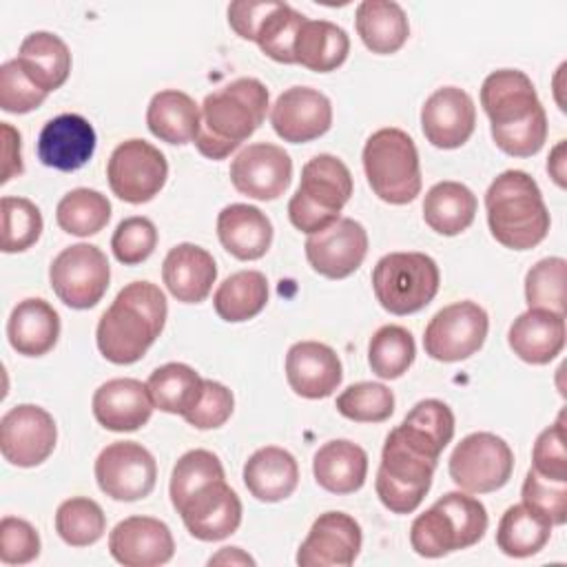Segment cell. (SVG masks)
Instances as JSON below:
<instances>
[{
    "label": "cell",
    "mask_w": 567,
    "mask_h": 567,
    "mask_svg": "<svg viewBox=\"0 0 567 567\" xmlns=\"http://www.w3.org/2000/svg\"><path fill=\"white\" fill-rule=\"evenodd\" d=\"M494 144L512 157L536 155L547 140V115L532 80L518 69H498L481 86Z\"/></svg>",
    "instance_id": "cell-1"
},
{
    "label": "cell",
    "mask_w": 567,
    "mask_h": 567,
    "mask_svg": "<svg viewBox=\"0 0 567 567\" xmlns=\"http://www.w3.org/2000/svg\"><path fill=\"white\" fill-rule=\"evenodd\" d=\"M166 315V297L155 284H126L97 321V350L115 365L140 361L164 330Z\"/></svg>",
    "instance_id": "cell-2"
},
{
    "label": "cell",
    "mask_w": 567,
    "mask_h": 567,
    "mask_svg": "<svg viewBox=\"0 0 567 567\" xmlns=\"http://www.w3.org/2000/svg\"><path fill=\"white\" fill-rule=\"evenodd\" d=\"M197 151L208 159L228 157L261 124L268 111V89L257 78H237L204 97Z\"/></svg>",
    "instance_id": "cell-3"
},
{
    "label": "cell",
    "mask_w": 567,
    "mask_h": 567,
    "mask_svg": "<svg viewBox=\"0 0 567 567\" xmlns=\"http://www.w3.org/2000/svg\"><path fill=\"white\" fill-rule=\"evenodd\" d=\"M485 210L492 237L509 250H529L549 233V210L525 171H503L485 193Z\"/></svg>",
    "instance_id": "cell-4"
},
{
    "label": "cell",
    "mask_w": 567,
    "mask_h": 567,
    "mask_svg": "<svg viewBox=\"0 0 567 567\" xmlns=\"http://www.w3.org/2000/svg\"><path fill=\"white\" fill-rule=\"evenodd\" d=\"M485 505L470 492H447L410 527V545L423 558H441L476 545L487 532Z\"/></svg>",
    "instance_id": "cell-5"
},
{
    "label": "cell",
    "mask_w": 567,
    "mask_h": 567,
    "mask_svg": "<svg viewBox=\"0 0 567 567\" xmlns=\"http://www.w3.org/2000/svg\"><path fill=\"white\" fill-rule=\"evenodd\" d=\"M352 197L350 168L334 155L321 153L301 168V182L288 202L290 224L306 233H319L341 217Z\"/></svg>",
    "instance_id": "cell-6"
},
{
    "label": "cell",
    "mask_w": 567,
    "mask_h": 567,
    "mask_svg": "<svg viewBox=\"0 0 567 567\" xmlns=\"http://www.w3.org/2000/svg\"><path fill=\"white\" fill-rule=\"evenodd\" d=\"M363 171L372 193L385 204L403 206L421 193V164L414 140L394 126L374 131L363 146Z\"/></svg>",
    "instance_id": "cell-7"
},
{
    "label": "cell",
    "mask_w": 567,
    "mask_h": 567,
    "mask_svg": "<svg viewBox=\"0 0 567 567\" xmlns=\"http://www.w3.org/2000/svg\"><path fill=\"white\" fill-rule=\"evenodd\" d=\"M439 284V266L425 252H388L372 270L377 301L396 317L423 310L436 297Z\"/></svg>",
    "instance_id": "cell-8"
},
{
    "label": "cell",
    "mask_w": 567,
    "mask_h": 567,
    "mask_svg": "<svg viewBox=\"0 0 567 567\" xmlns=\"http://www.w3.org/2000/svg\"><path fill=\"white\" fill-rule=\"evenodd\" d=\"M436 463L439 461L416 452L394 430H390L374 481V489L383 507L392 514H412L432 487Z\"/></svg>",
    "instance_id": "cell-9"
},
{
    "label": "cell",
    "mask_w": 567,
    "mask_h": 567,
    "mask_svg": "<svg viewBox=\"0 0 567 567\" xmlns=\"http://www.w3.org/2000/svg\"><path fill=\"white\" fill-rule=\"evenodd\" d=\"M447 470L463 492H496L512 478L514 452L492 432H472L454 447Z\"/></svg>",
    "instance_id": "cell-10"
},
{
    "label": "cell",
    "mask_w": 567,
    "mask_h": 567,
    "mask_svg": "<svg viewBox=\"0 0 567 567\" xmlns=\"http://www.w3.org/2000/svg\"><path fill=\"white\" fill-rule=\"evenodd\" d=\"M49 281L64 306L89 310L100 303L109 288V259L93 244H73L51 261Z\"/></svg>",
    "instance_id": "cell-11"
},
{
    "label": "cell",
    "mask_w": 567,
    "mask_h": 567,
    "mask_svg": "<svg viewBox=\"0 0 567 567\" xmlns=\"http://www.w3.org/2000/svg\"><path fill=\"white\" fill-rule=\"evenodd\" d=\"M168 162L159 148L146 140L117 144L106 164V179L115 197L126 204L151 202L166 184Z\"/></svg>",
    "instance_id": "cell-12"
},
{
    "label": "cell",
    "mask_w": 567,
    "mask_h": 567,
    "mask_svg": "<svg viewBox=\"0 0 567 567\" xmlns=\"http://www.w3.org/2000/svg\"><path fill=\"white\" fill-rule=\"evenodd\" d=\"M487 330L489 317L478 303L456 301L430 319L423 332V348L434 361H463L483 348Z\"/></svg>",
    "instance_id": "cell-13"
},
{
    "label": "cell",
    "mask_w": 567,
    "mask_h": 567,
    "mask_svg": "<svg viewBox=\"0 0 567 567\" xmlns=\"http://www.w3.org/2000/svg\"><path fill=\"white\" fill-rule=\"evenodd\" d=\"M97 487L113 501L146 498L157 481L153 454L135 441H115L95 458Z\"/></svg>",
    "instance_id": "cell-14"
},
{
    "label": "cell",
    "mask_w": 567,
    "mask_h": 567,
    "mask_svg": "<svg viewBox=\"0 0 567 567\" xmlns=\"http://www.w3.org/2000/svg\"><path fill=\"white\" fill-rule=\"evenodd\" d=\"M58 427L53 416L33 403H22L0 419V452L18 467H35L55 450Z\"/></svg>",
    "instance_id": "cell-15"
},
{
    "label": "cell",
    "mask_w": 567,
    "mask_h": 567,
    "mask_svg": "<svg viewBox=\"0 0 567 567\" xmlns=\"http://www.w3.org/2000/svg\"><path fill=\"white\" fill-rule=\"evenodd\" d=\"M228 175L241 195L270 202L281 197L290 186L292 159L277 144L255 142L235 155Z\"/></svg>",
    "instance_id": "cell-16"
},
{
    "label": "cell",
    "mask_w": 567,
    "mask_h": 567,
    "mask_svg": "<svg viewBox=\"0 0 567 567\" xmlns=\"http://www.w3.org/2000/svg\"><path fill=\"white\" fill-rule=\"evenodd\" d=\"M303 248L315 272L328 279H346L359 270L368 255V233L352 217H339L332 226L308 235Z\"/></svg>",
    "instance_id": "cell-17"
},
{
    "label": "cell",
    "mask_w": 567,
    "mask_h": 567,
    "mask_svg": "<svg viewBox=\"0 0 567 567\" xmlns=\"http://www.w3.org/2000/svg\"><path fill=\"white\" fill-rule=\"evenodd\" d=\"M361 527L346 512L321 514L297 551L301 567H350L361 549Z\"/></svg>",
    "instance_id": "cell-18"
},
{
    "label": "cell",
    "mask_w": 567,
    "mask_h": 567,
    "mask_svg": "<svg viewBox=\"0 0 567 567\" xmlns=\"http://www.w3.org/2000/svg\"><path fill=\"white\" fill-rule=\"evenodd\" d=\"M270 124L284 142H312L332 126V104L317 89L290 86L275 100Z\"/></svg>",
    "instance_id": "cell-19"
},
{
    "label": "cell",
    "mask_w": 567,
    "mask_h": 567,
    "mask_svg": "<svg viewBox=\"0 0 567 567\" xmlns=\"http://www.w3.org/2000/svg\"><path fill=\"white\" fill-rule=\"evenodd\" d=\"M188 534L204 543L224 540L241 523V501L226 481H215L197 489L179 512Z\"/></svg>",
    "instance_id": "cell-20"
},
{
    "label": "cell",
    "mask_w": 567,
    "mask_h": 567,
    "mask_svg": "<svg viewBox=\"0 0 567 567\" xmlns=\"http://www.w3.org/2000/svg\"><path fill=\"white\" fill-rule=\"evenodd\" d=\"M109 551L124 567H157L173 558L168 525L153 516H128L109 534Z\"/></svg>",
    "instance_id": "cell-21"
},
{
    "label": "cell",
    "mask_w": 567,
    "mask_h": 567,
    "mask_svg": "<svg viewBox=\"0 0 567 567\" xmlns=\"http://www.w3.org/2000/svg\"><path fill=\"white\" fill-rule=\"evenodd\" d=\"M476 126V106L467 91L458 86L436 89L421 109V128L436 148L463 146Z\"/></svg>",
    "instance_id": "cell-22"
},
{
    "label": "cell",
    "mask_w": 567,
    "mask_h": 567,
    "mask_svg": "<svg viewBox=\"0 0 567 567\" xmlns=\"http://www.w3.org/2000/svg\"><path fill=\"white\" fill-rule=\"evenodd\" d=\"M95 128L78 113H62L49 120L38 135V159L55 171H78L95 153Z\"/></svg>",
    "instance_id": "cell-23"
},
{
    "label": "cell",
    "mask_w": 567,
    "mask_h": 567,
    "mask_svg": "<svg viewBox=\"0 0 567 567\" xmlns=\"http://www.w3.org/2000/svg\"><path fill=\"white\" fill-rule=\"evenodd\" d=\"M286 379L295 394L303 399L330 396L341 379L339 354L321 341H299L286 354Z\"/></svg>",
    "instance_id": "cell-24"
},
{
    "label": "cell",
    "mask_w": 567,
    "mask_h": 567,
    "mask_svg": "<svg viewBox=\"0 0 567 567\" xmlns=\"http://www.w3.org/2000/svg\"><path fill=\"white\" fill-rule=\"evenodd\" d=\"M91 405L97 423L111 432H135L148 423L155 410L146 383L131 377L102 383Z\"/></svg>",
    "instance_id": "cell-25"
},
{
    "label": "cell",
    "mask_w": 567,
    "mask_h": 567,
    "mask_svg": "<svg viewBox=\"0 0 567 567\" xmlns=\"http://www.w3.org/2000/svg\"><path fill=\"white\" fill-rule=\"evenodd\" d=\"M565 334V315L543 308H527L512 321L507 343L520 361L545 365L563 352Z\"/></svg>",
    "instance_id": "cell-26"
},
{
    "label": "cell",
    "mask_w": 567,
    "mask_h": 567,
    "mask_svg": "<svg viewBox=\"0 0 567 567\" xmlns=\"http://www.w3.org/2000/svg\"><path fill=\"white\" fill-rule=\"evenodd\" d=\"M162 279L168 292L182 303H202L217 279L213 255L197 244H177L162 264Z\"/></svg>",
    "instance_id": "cell-27"
},
{
    "label": "cell",
    "mask_w": 567,
    "mask_h": 567,
    "mask_svg": "<svg viewBox=\"0 0 567 567\" xmlns=\"http://www.w3.org/2000/svg\"><path fill=\"white\" fill-rule=\"evenodd\" d=\"M217 237L235 259L255 261L272 244V224L257 206L228 204L217 215Z\"/></svg>",
    "instance_id": "cell-28"
},
{
    "label": "cell",
    "mask_w": 567,
    "mask_h": 567,
    "mask_svg": "<svg viewBox=\"0 0 567 567\" xmlns=\"http://www.w3.org/2000/svg\"><path fill=\"white\" fill-rule=\"evenodd\" d=\"M297 483L299 465L284 447H259L244 465V485L261 503H279L292 496Z\"/></svg>",
    "instance_id": "cell-29"
},
{
    "label": "cell",
    "mask_w": 567,
    "mask_h": 567,
    "mask_svg": "<svg viewBox=\"0 0 567 567\" xmlns=\"http://www.w3.org/2000/svg\"><path fill=\"white\" fill-rule=\"evenodd\" d=\"M7 337L22 357H42L58 343L60 315L44 299H22L9 315Z\"/></svg>",
    "instance_id": "cell-30"
},
{
    "label": "cell",
    "mask_w": 567,
    "mask_h": 567,
    "mask_svg": "<svg viewBox=\"0 0 567 567\" xmlns=\"http://www.w3.org/2000/svg\"><path fill=\"white\" fill-rule=\"evenodd\" d=\"M312 474L319 487L330 494H352L363 487L368 474V454L348 439L323 443L312 458Z\"/></svg>",
    "instance_id": "cell-31"
},
{
    "label": "cell",
    "mask_w": 567,
    "mask_h": 567,
    "mask_svg": "<svg viewBox=\"0 0 567 567\" xmlns=\"http://www.w3.org/2000/svg\"><path fill=\"white\" fill-rule=\"evenodd\" d=\"M29 80L51 93L60 89L71 73V51L66 42L51 31H33L29 33L16 58Z\"/></svg>",
    "instance_id": "cell-32"
},
{
    "label": "cell",
    "mask_w": 567,
    "mask_h": 567,
    "mask_svg": "<svg viewBox=\"0 0 567 567\" xmlns=\"http://www.w3.org/2000/svg\"><path fill=\"white\" fill-rule=\"evenodd\" d=\"M202 124V111L195 100L177 89L159 91L151 97L146 109L148 131L166 144L195 142Z\"/></svg>",
    "instance_id": "cell-33"
},
{
    "label": "cell",
    "mask_w": 567,
    "mask_h": 567,
    "mask_svg": "<svg viewBox=\"0 0 567 567\" xmlns=\"http://www.w3.org/2000/svg\"><path fill=\"white\" fill-rule=\"evenodd\" d=\"M354 27L368 51L396 53L410 35V22L401 4L392 0H363L354 13Z\"/></svg>",
    "instance_id": "cell-34"
},
{
    "label": "cell",
    "mask_w": 567,
    "mask_h": 567,
    "mask_svg": "<svg viewBox=\"0 0 567 567\" xmlns=\"http://www.w3.org/2000/svg\"><path fill=\"white\" fill-rule=\"evenodd\" d=\"M350 53L348 33L330 20H308L295 38V62L308 71L330 73L339 69Z\"/></svg>",
    "instance_id": "cell-35"
},
{
    "label": "cell",
    "mask_w": 567,
    "mask_h": 567,
    "mask_svg": "<svg viewBox=\"0 0 567 567\" xmlns=\"http://www.w3.org/2000/svg\"><path fill=\"white\" fill-rule=\"evenodd\" d=\"M476 195L461 182H439L423 199L425 224L445 237L461 235L467 230L476 217Z\"/></svg>",
    "instance_id": "cell-36"
},
{
    "label": "cell",
    "mask_w": 567,
    "mask_h": 567,
    "mask_svg": "<svg viewBox=\"0 0 567 567\" xmlns=\"http://www.w3.org/2000/svg\"><path fill=\"white\" fill-rule=\"evenodd\" d=\"M268 303V281L259 270H239L226 277L215 295L213 306L219 319L241 323L257 317Z\"/></svg>",
    "instance_id": "cell-37"
},
{
    "label": "cell",
    "mask_w": 567,
    "mask_h": 567,
    "mask_svg": "<svg viewBox=\"0 0 567 567\" xmlns=\"http://www.w3.org/2000/svg\"><path fill=\"white\" fill-rule=\"evenodd\" d=\"M153 405L168 414H188L202 396L204 379L186 363H164L146 381Z\"/></svg>",
    "instance_id": "cell-38"
},
{
    "label": "cell",
    "mask_w": 567,
    "mask_h": 567,
    "mask_svg": "<svg viewBox=\"0 0 567 567\" xmlns=\"http://www.w3.org/2000/svg\"><path fill=\"white\" fill-rule=\"evenodd\" d=\"M551 527L554 525L538 512H534L525 503H518L507 507L501 516L496 529V545L505 556L527 558L538 554L547 545Z\"/></svg>",
    "instance_id": "cell-39"
},
{
    "label": "cell",
    "mask_w": 567,
    "mask_h": 567,
    "mask_svg": "<svg viewBox=\"0 0 567 567\" xmlns=\"http://www.w3.org/2000/svg\"><path fill=\"white\" fill-rule=\"evenodd\" d=\"M111 219V202L95 188L69 190L55 208L58 226L75 237L100 233Z\"/></svg>",
    "instance_id": "cell-40"
},
{
    "label": "cell",
    "mask_w": 567,
    "mask_h": 567,
    "mask_svg": "<svg viewBox=\"0 0 567 567\" xmlns=\"http://www.w3.org/2000/svg\"><path fill=\"white\" fill-rule=\"evenodd\" d=\"M416 346L410 330L403 326H381L368 346V363L370 370L379 379H399L408 372V368L414 363Z\"/></svg>",
    "instance_id": "cell-41"
},
{
    "label": "cell",
    "mask_w": 567,
    "mask_h": 567,
    "mask_svg": "<svg viewBox=\"0 0 567 567\" xmlns=\"http://www.w3.org/2000/svg\"><path fill=\"white\" fill-rule=\"evenodd\" d=\"M55 532L71 547H89L104 536L106 516L93 498L73 496L58 507Z\"/></svg>",
    "instance_id": "cell-42"
},
{
    "label": "cell",
    "mask_w": 567,
    "mask_h": 567,
    "mask_svg": "<svg viewBox=\"0 0 567 567\" xmlns=\"http://www.w3.org/2000/svg\"><path fill=\"white\" fill-rule=\"evenodd\" d=\"M306 22V16L286 2H275L264 22L257 29L255 42L270 60L281 64L295 62V38Z\"/></svg>",
    "instance_id": "cell-43"
},
{
    "label": "cell",
    "mask_w": 567,
    "mask_h": 567,
    "mask_svg": "<svg viewBox=\"0 0 567 567\" xmlns=\"http://www.w3.org/2000/svg\"><path fill=\"white\" fill-rule=\"evenodd\" d=\"M224 481V465L217 454L208 450H190L179 456L171 474V503L179 512V507L204 485Z\"/></svg>",
    "instance_id": "cell-44"
},
{
    "label": "cell",
    "mask_w": 567,
    "mask_h": 567,
    "mask_svg": "<svg viewBox=\"0 0 567 567\" xmlns=\"http://www.w3.org/2000/svg\"><path fill=\"white\" fill-rule=\"evenodd\" d=\"M337 410L341 416L357 423H381L394 412V394L388 385L374 381H361L348 385L337 396Z\"/></svg>",
    "instance_id": "cell-45"
},
{
    "label": "cell",
    "mask_w": 567,
    "mask_h": 567,
    "mask_svg": "<svg viewBox=\"0 0 567 567\" xmlns=\"http://www.w3.org/2000/svg\"><path fill=\"white\" fill-rule=\"evenodd\" d=\"M40 208L27 197H2V252H22L42 235Z\"/></svg>",
    "instance_id": "cell-46"
},
{
    "label": "cell",
    "mask_w": 567,
    "mask_h": 567,
    "mask_svg": "<svg viewBox=\"0 0 567 567\" xmlns=\"http://www.w3.org/2000/svg\"><path fill=\"white\" fill-rule=\"evenodd\" d=\"M565 272L563 257H545L525 275V299L529 308H543L565 315Z\"/></svg>",
    "instance_id": "cell-47"
},
{
    "label": "cell",
    "mask_w": 567,
    "mask_h": 567,
    "mask_svg": "<svg viewBox=\"0 0 567 567\" xmlns=\"http://www.w3.org/2000/svg\"><path fill=\"white\" fill-rule=\"evenodd\" d=\"M157 246V228L148 217H126L117 224L111 237V250L124 266H137L146 261Z\"/></svg>",
    "instance_id": "cell-48"
},
{
    "label": "cell",
    "mask_w": 567,
    "mask_h": 567,
    "mask_svg": "<svg viewBox=\"0 0 567 567\" xmlns=\"http://www.w3.org/2000/svg\"><path fill=\"white\" fill-rule=\"evenodd\" d=\"M520 496L527 507L538 512L551 525L567 523V481H549L529 467Z\"/></svg>",
    "instance_id": "cell-49"
},
{
    "label": "cell",
    "mask_w": 567,
    "mask_h": 567,
    "mask_svg": "<svg viewBox=\"0 0 567 567\" xmlns=\"http://www.w3.org/2000/svg\"><path fill=\"white\" fill-rule=\"evenodd\" d=\"M49 93L38 89L22 71L18 60H9L0 66V109L7 113H29L42 106Z\"/></svg>",
    "instance_id": "cell-50"
},
{
    "label": "cell",
    "mask_w": 567,
    "mask_h": 567,
    "mask_svg": "<svg viewBox=\"0 0 567 567\" xmlns=\"http://www.w3.org/2000/svg\"><path fill=\"white\" fill-rule=\"evenodd\" d=\"M532 470L549 481H567V450L563 416L545 427L532 450Z\"/></svg>",
    "instance_id": "cell-51"
},
{
    "label": "cell",
    "mask_w": 567,
    "mask_h": 567,
    "mask_svg": "<svg viewBox=\"0 0 567 567\" xmlns=\"http://www.w3.org/2000/svg\"><path fill=\"white\" fill-rule=\"evenodd\" d=\"M233 408H235L233 392L219 381L204 379V390H202L199 401L182 419L197 430H215V427H221L230 419Z\"/></svg>",
    "instance_id": "cell-52"
},
{
    "label": "cell",
    "mask_w": 567,
    "mask_h": 567,
    "mask_svg": "<svg viewBox=\"0 0 567 567\" xmlns=\"http://www.w3.org/2000/svg\"><path fill=\"white\" fill-rule=\"evenodd\" d=\"M40 554L35 527L22 518L4 516L0 523V560L4 565H27Z\"/></svg>",
    "instance_id": "cell-53"
},
{
    "label": "cell",
    "mask_w": 567,
    "mask_h": 567,
    "mask_svg": "<svg viewBox=\"0 0 567 567\" xmlns=\"http://www.w3.org/2000/svg\"><path fill=\"white\" fill-rule=\"evenodd\" d=\"M275 7L272 0L264 2H248V0H237L228 4V24L230 29L241 38V40H252L257 35L259 24L268 16V11Z\"/></svg>",
    "instance_id": "cell-54"
},
{
    "label": "cell",
    "mask_w": 567,
    "mask_h": 567,
    "mask_svg": "<svg viewBox=\"0 0 567 567\" xmlns=\"http://www.w3.org/2000/svg\"><path fill=\"white\" fill-rule=\"evenodd\" d=\"M2 155H4V168H2L0 182L7 184L11 177L24 171L22 157H20V133L9 122H2Z\"/></svg>",
    "instance_id": "cell-55"
},
{
    "label": "cell",
    "mask_w": 567,
    "mask_h": 567,
    "mask_svg": "<svg viewBox=\"0 0 567 567\" xmlns=\"http://www.w3.org/2000/svg\"><path fill=\"white\" fill-rule=\"evenodd\" d=\"M565 159H567V151H565V140H560L551 153H549V159H547V173L551 175V179L565 188L567 186V168H565Z\"/></svg>",
    "instance_id": "cell-56"
},
{
    "label": "cell",
    "mask_w": 567,
    "mask_h": 567,
    "mask_svg": "<svg viewBox=\"0 0 567 567\" xmlns=\"http://www.w3.org/2000/svg\"><path fill=\"white\" fill-rule=\"evenodd\" d=\"M208 565H250V567H255V558H250L239 547H221L215 556L208 558Z\"/></svg>",
    "instance_id": "cell-57"
}]
</instances>
